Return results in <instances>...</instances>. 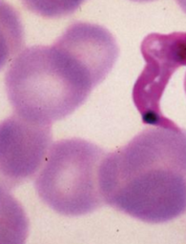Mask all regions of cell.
Instances as JSON below:
<instances>
[{
	"instance_id": "obj_1",
	"label": "cell",
	"mask_w": 186,
	"mask_h": 244,
	"mask_svg": "<svg viewBox=\"0 0 186 244\" xmlns=\"http://www.w3.org/2000/svg\"><path fill=\"white\" fill-rule=\"evenodd\" d=\"M119 54L106 28L82 21L70 25L51 45L25 48L5 74L14 114L48 126L64 119L106 78Z\"/></svg>"
},
{
	"instance_id": "obj_2",
	"label": "cell",
	"mask_w": 186,
	"mask_h": 244,
	"mask_svg": "<svg viewBox=\"0 0 186 244\" xmlns=\"http://www.w3.org/2000/svg\"><path fill=\"white\" fill-rule=\"evenodd\" d=\"M104 203L148 223H164L186 213V130L152 126L100 166Z\"/></svg>"
},
{
	"instance_id": "obj_3",
	"label": "cell",
	"mask_w": 186,
	"mask_h": 244,
	"mask_svg": "<svg viewBox=\"0 0 186 244\" xmlns=\"http://www.w3.org/2000/svg\"><path fill=\"white\" fill-rule=\"evenodd\" d=\"M107 153L81 138L52 144L34 186L40 199L56 213L79 217L99 209L104 200L99 170Z\"/></svg>"
},
{
	"instance_id": "obj_4",
	"label": "cell",
	"mask_w": 186,
	"mask_h": 244,
	"mask_svg": "<svg viewBox=\"0 0 186 244\" xmlns=\"http://www.w3.org/2000/svg\"><path fill=\"white\" fill-rule=\"evenodd\" d=\"M140 51L145 65L133 88L135 108L144 124L172 126L176 123L163 114L160 102L172 76L186 67V33L150 34L143 39Z\"/></svg>"
},
{
	"instance_id": "obj_5",
	"label": "cell",
	"mask_w": 186,
	"mask_h": 244,
	"mask_svg": "<svg viewBox=\"0 0 186 244\" xmlns=\"http://www.w3.org/2000/svg\"><path fill=\"white\" fill-rule=\"evenodd\" d=\"M52 146V126L13 114L0 121V188L7 191L39 173Z\"/></svg>"
},
{
	"instance_id": "obj_6",
	"label": "cell",
	"mask_w": 186,
	"mask_h": 244,
	"mask_svg": "<svg viewBox=\"0 0 186 244\" xmlns=\"http://www.w3.org/2000/svg\"><path fill=\"white\" fill-rule=\"evenodd\" d=\"M25 34L21 16L10 3L0 0V71L20 53Z\"/></svg>"
},
{
	"instance_id": "obj_7",
	"label": "cell",
	"mask_w": 186,
	"mask_h": 244,
	"mask_svg": "<svg viewBox=\"0 0 186 244\" xmlns=\"http://www.w3.org/2000/svg\"><path fill=\"white\" fill-rule=\"evenodd\" d=\"M87 0H21L25 9L44 18H61L75 13Z\"/></svg>"
},
{
	"instance_id": "obj_8",
	"label": "cell",
	"mask_w": 186,
	"mask_h": 244,
	"mask_svg": "<svg viewBox=\"0 0 186 244\" xmlns=\"http://www.w3.org/2000/svg\"><path fill=\"white\" fill-rule=\"evenodd\" d=\"M180 8L182 10V12L186 14V0H176Z\"/></svg>"
},
{
	"instance_id": "obj_9",
	"label": "cell",
	"mask_w": 186,
	"mask_h": 244,
	"mask_svg": "<svg viewBox=\"0 0 186 244\" xmlns=\"http://www.w3.org/2000/svg\"><path fill=\"white\" fill-rule=\"evenodd\" d=\"M132 1H135V2H151V1H155V0H132Z\"/></svg>"
}]
</instances>
